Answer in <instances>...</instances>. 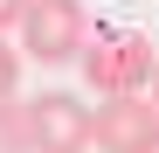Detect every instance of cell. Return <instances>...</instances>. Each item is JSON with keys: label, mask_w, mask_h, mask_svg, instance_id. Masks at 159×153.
<instances>
[{"label": "cell", "mask_w": 159, "mask_h": 153, "mask_svg": "<svg viewBox=\"0 0 159 153\" xmlns=\"http://www.w3.org/2000/svg\"><path fill=\"white\" fill-rule=\"evenodd\" d=\"M90 7L83 0H35L28 21H21V56H35V63H83V49H90Z\"/></svg>", "instance_id": "cell-2"}, {"label": "cell", "mask_w": 159, "mask_h": 153, "mask_svg": "<svg viewBox=\"0 0 159 153\" xmlns=\"http://www.w3.org/2000/svg\"><path fill=\"white\" fill-rule=\"evenodd\" d=\"M152 132H159L152 97H104L90 118V153H139Z\"/></svg>", "instance_id": "cell-4"}, {"label": "cell", "mask_w": 159, "mask_h": 153, "mask_svg": "<svg viewBox=\"0 0 159 153\" xmlns=\"http://www.w3.org/2000/svg\"><path fill=\"white\" fill-rule=\"evenodd\" d=\"M145 97H152V111H159V76H152V91H145Z\"/></svg>", "instance_id": "cell-7"}, {"label": "cell", "mask_w": 159, "mask_h": 153, "mask_svg": "<svg viewBox=\"0 0 159 153\" xmlns=\"http://www.w3.org/2000/svg\"><path fill=\"white\" fill-rule=\"evenodd\" d=\"M152 76H159V56H152L145 35H131V28L90 35V49H83V84L97 97H145Z\"/></svg>", "instance_id": "cell-1"}, {"label": "cell", "mask_w": 159, "mask_h": 153, "mask_svg": "<svg viewBox=\"0 0 159 153\" xmlns=\"http://www.w3.org/2000/svg\"><path fill=\"white\" fill-rule=\"evenodd\" d=\"M21 63H28V56H21V42L0 35V105H14V91H21Z\"/></svg>", "instance_id": "cell-5"}, {"label": "cell", "mask_w": 159, "mask_h": 153, "mask_svg": "<svg viewBox=\"0 0 159 153\" xmlns=\"http://www.w3.org/2000/svg\"><path fill=\"white\" fill-rule=\"evenodd\" d=\"M21 118H28V153H90L97 105H83L76 91H42L35 105H21Z\"/></svg>", "instance_id": "cell-3"}, {"label": "cell", "mask_w": 159, "mask_h": 153, "mask_svg": "<svg viewBox=\"0 0 159 153\" xmlns=\"http://www.w3.org/2000/svg\"><path fill=\"white\" fill-rule=\"evenodd\" d=\"M28 7H35V0H0V35L21 28V21H28Z\"/></svg>", "instance_id": "cell-6"}, {"label": "cell", "mask_w": 159, "mask_h": 153, "mask_svg": "<svg viewBox=\"0 0 159 153\" xmlns=\"http://www.w3.org/2000/svg\"><path fill=\"white\" fill-rule=\"evenodd\" d=\"M139 153H159V132H152V139H145V146H139Z\"/></svg>", "instance_id": "cell-8"}]
</instances>
